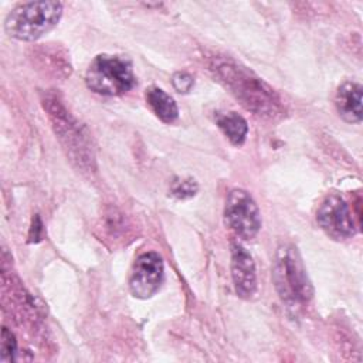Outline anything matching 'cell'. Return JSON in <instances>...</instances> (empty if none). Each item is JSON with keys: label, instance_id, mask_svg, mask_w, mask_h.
Masks as SVG:
<instances>
[{"label": "cell", "instance_id": "1", "mask_svg": "<svg viewBox=\"0 0 363 363\" xmlns=\"http://www.w3.org/2000/svg\"><path fill=\"white\" fill-rule=\"evenodd\" d=\"M210 69L230 94L254 115L275 118L282 113L284 108L278 94L247 67L230 58H214Z\"/></svg>", "mask_w": 363, "mask_h": 363}, {"label": "cell", "instance_id": "2", "mask_svg": "<svg viewBox=\"0 0 363 363\" xmlns=\"http://www.w3.org/2000/svg\"><path fill=\"white\" fill-rule=\"evenodd\" d=\"M272 281L281 301L294 312L303 309L313 296V286L306 268L292 244H281L277 248Z\"/></svg>", "mask_w": 363, "mask_h": 363}, {"label": "cell", "instance_id": "3", "mask_svg": "<svg viewBox=\"0 0 363 363\" xmlns=\"http://www.w3.org/2000/svg\"><path fill=\"white\" fill-rule=\"evenodd\" d=\"M62 16L60 1H28L17 4L4 20L6 33L20 41H35L52 30Z\"/></svg>", "mask_w": 363, "mask_h": 363}, {"label": "cell", "instance_id": "4", "mask_svg": "<svg viewBox=\"0 0 363 363\" xmlns=\"http://www.w3.org/2000/svg\"><path fill=\"white\" fill-rule=\"evenodd\" d=\"M85 84L95 94L119 96L135 88L136 77L128 58L99 54L86 68Z\"/></svg>", "mask_w": 363, "mask_h": 363}, {"label": "cell", "instance_id": "5", "mask_svg": "<svg viewBox=\"0 0 363 363\" xmlns=\"http://www.w3.org/2000/svg\"><path fill=\"white\" fill-rule=\"evenodd\" d=\"M44 108L48 112L57 136L68 150L72 160H75L79 166L89 167L94 156L78 122L69 115L65 106L54 95H48L44 99Z\"/></svg>", "mask_w": 363, "mask_h": 363}, {"label": "cell", "instance_id": "6", "mask_svg": "<svg viewBox=\"0 0 363 363\" xmlns=\"http://www.w3.org/2000/svg\"><path fill=\"white\" fill-rule=\"evenodd\" d=\"M224 218L228 228L241 240L254 238L261 228L259 208L251 194L242 189H234L228 193Z\"/></svg>", "mask_w": 363, "mask_h": 363}, {"label": "cell", "instance_id": "7", "mask_svg": "<svg viewBox=\"0 0 363 363\" xmlns=\"http://www.w3.org/2000/svg\"><path fill=\"white\" fill-rule=\"evenodd\" d=\"M316 221L323 233L333 240L352 238L357 231L349 204L339 194L325 197L318 208Z\"/></svg>", "mask_w": 363, "mask_h": 363}, {"label": "cell", "instance_id": "8", "mask_svg": "<svg viewBox=\"0 0 363 363\" xmlns=\"http://www.w3.org/2000/svg\"><path fill=\"white\" fill-rule=\"evenodd\" d=\"M164 279L163 259L157 252L149 251L140 254L129 274V289L135 298H152L160 288Z\"/></svg>", "mask_w": 363, "mask_h": 363}, {"label": "cell", "instance_id": "9", "mask_svg": "<svg viewBox=\"0 0 363 363\" xmlns=\"http://www.w3.org/2000/svg\"><path fill=\"white\" fill-rule=\"evenodd\" d=\"M231 278L235 294L242 299H251L257 292V272L251 254L240 242L231 244Z\"/></svg>", "mask_w": 363, "mask_h": 363}, {"label": "cell", "instance_id": "10", "mask_svg": "<svg viewBox=\"0 0 363 363\" xmlns=\"http://www.w3.org/2000/svg\"><path fill=\"white\" fill-rule=\"evenodd\" d=\"M362 85L347 81L343 82L335 95V106L339 116L349 123H359L362 121Z\"/></svg>", "mask_w": 363, "mask_h": 363}, {"label": "cell", "instance_id": "11", "mask_svg": "<svg viewBox=\"0 0 363 363\" xmlns=\"http://www.w3.org/2000/svg\"><path fill=\"white\" fill-rule=\"evenodd\" d=\"M145 99L147 106L162 122L173 123L179 118L177 104L164 89L152 85L146 88Z\"/></svg>", "mask_w": 363, "mask_h": 363}, {"label": "cell", "instance_id": "12", "mask_svg": "<svg viewBox=\"0 0 363 363\" xmlns=\"http://www.w3.org/2000/svg\"><path fill=\"white\" fill-rule=\"evenodd\" d=\"M216 123L233 145L241 146L245 142L248 135V123L237 112L231 111L218 113L216 116Z\"/></svg>", "mask_w": 363, "mask_h": 363}, {"label": "cell", "instance_id": "13", "mask_svg": "<svg viewBox=\"0 0 363 363\" xmlns=\"http://www.w3.org/2000/svg\"><path fill=\"white\" fill-rule=\"evenodd\" d=\"M0 352H1L0 360L3 363L13 362L16 359V354H17V340H16V336L7 328H3V330H1Z\"/></svg>", "mask_w": 363, "mask_h": 363}, {"label": "cell", "instance_id": "14", "mask_svg": "<svg viewBox=\"0 0 363 363\" xmlns=\"http://www.w3.org/2000/svg\"><path fill=\"white\" fill-rule=\"evenodd\" d=\"M196 193H197V184L191 179L176 182L172 187V196H174L176 199H182V200L193 197Z\"/></svg>", "mask_w": 363, "mask_h": 363}, {"label": "cell", "instance_id": "15", "mask_svg": "<svg viewBox=\"0 0 363 363\" xmlns=\"http://www.w3.org/2000/svg\"><path fill=\"white\" fill-rule=\"evenodd\" d=\"M172 85L179 94H187L191 91V88L194 85V79L190 74H187L184 71H179V72L173 74Z\"/></svg>", "mask_w": 363, "mask_h": 363}]
</instances>
